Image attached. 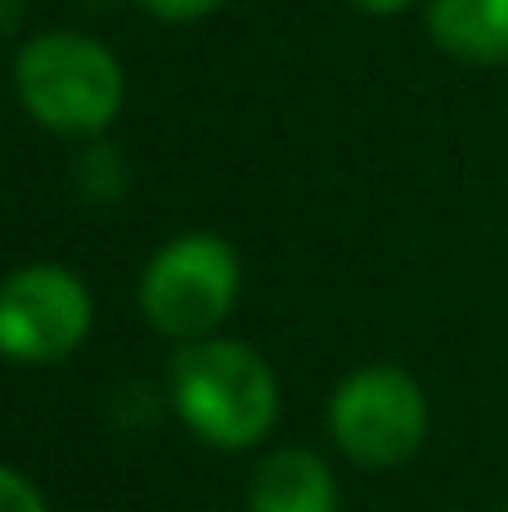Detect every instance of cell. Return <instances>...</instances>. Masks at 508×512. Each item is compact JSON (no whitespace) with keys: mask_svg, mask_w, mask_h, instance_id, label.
I'll use <instances>...</instances> for the list:
<instances>
[{"mask_svg":"<svg viewBox=\"0 0 508 512\" xmlns=\"http://www.w3.org/2000/svg\"><path fill=\"white\" fill-rule=\"evenodd\" d=\"M171 400L180 418L221 450H248L275 427L279 382L252 346L198 337L171 360Z\"/></svg>","mask_w":508,"mask_h":512,"instance_id":"1","label":"cell"},{"mask_svg":"<svg viewBox=\"0 0 508 512\" xmlns=\"http://www.w3.org/2000/svg\"><path fill=\"white\" fill-rule=\"evenodd\" d=\"M18 99L41 126L63 135H95L117 117L126 95L122 63L77 32H45L18 54Z\"/></svg>","mask_w":508,"mask_h":512,"instance_id":"2","label":"cell"},{"mask_svg":"<svg viewBox=\"0 0 508 512\" xmlns=\"http://www.w3.org/2000/svg\"><path fill=\"white\" fill-rule=\"evenodd\" d=\"M239 297V256L216 234H185L153 252L140 279L149 324L180 342L207 337Z\"/></svg>","mask_w":508,"mask_h":512,"instance_id":"3","label":"cell"},{"mask_svg":"<svg viewBox=\"0 0 508 512\" xmlns=\"http://www.w3.org/2000/svg\"><path fill=\"white\" fill-rule=\"evenodd\" d=\"M329 432L347 459L365 468H396L414 459L428 436L423 387L396 364H369L333 391Z\"/></svg>","mask_w":508,"mask_h":512,"instance_id":"4","label":"cell"},{"mask_svg":"<svg viewBox=\"0 0 508 512\" xmlns=\"http://www.w3.org/2000/svg\"><path fill=\"white\" fill-rule=\"evenodd\" d=\"M86 283L63 265H27L0 283V355L50 364L72 355L90 333Z\"/></svg>","mask_w":508,"mask_h":512,"instance_id":"5","label":"cell"},{"mask_svg":"<svg viewBox=\"0 0 508 512\" xmlns=\"http://www.w3.org/2000/svg\"><path fill=\"white\" fill-rule=\"evenodd\" d=\"M248 512H338V486L311 450H275L248 486Z\"/></svg>","mask_w":508,"mask_h":512,"instance_id":"6","label":"cell"},{"mask_svg":"<svg viewBox=\"0 0 508 512\" xmlns=\"http://www.w3.org/2000/svg\"><path fill=\"white\" fill-rule=\"evenodd\" d=\"M437 45L468 63H508V0H432Z\"/></svg>","mask_w":508,"mask_h":512,"instance_id":"7","label":"cell"},{"mask_svg":"<svg viewBox=\"0 0 508 512\" xmlns=\"http://www.w3.org/2000/svg\"><path fill=\"white\" fill-rule=\"evenodd\" d=\"M77 176H81V194L95 198V203H108V198H117L126 189V162L113 144H95L81 158Z\"/></svg>","mask_w":508,"mask_h":512,"instance_id":"8","label":"cell"},{"mask_svg":"<svg viewBox=\"0 0 508 512\" xmlns=\"http://www.w3.org/2000/svg\"><path fill=\"white\" fill-rule=\"evenodd\" d=\"M0 512H45V499L14 468H0Z\"/></svg>","mask_w":508,"mask_h":512,"instance_id":"9","label":"cell"},{"mask_svg":"<svg viewBox=\"0 0 508 512\" xmlns=\"http://www.w3.org/2000/svg\"><path fill=\"white\" fill-rule=\"evenodd\" d=\"M144 5H149L158 18H167V23H194V18L212 14L221 0H144Z\"/></svg>","mask_w":508,"mask_h":512,"instance_id":"10","label":"cell"},{"mask_svg":"<svg viewBox=\"0 0 508 512\" xmlns=\"http://www.w3.org/2000/svg\"><path fill=\"white\" fill-rule=\"evenodd\" d=\"M23 9H27V0H0V41L23 23Z\"/></svg>","mask_w":508,"mask_h":512,"instance_id":"11","label":"cell"},{"mask_svg":"<svg viewBox=\"0 0 508 512\" xmlns=\"http://www.w3.org/2000/svg\"><path fill=\"white\" fill-rule=\"evenodd\" d=\"M356 9H365V14H401L405 5H414V0H351Z\"/></svg>","mask_w":508,"mask_h":512,"instance_id":"12","label":"cell"}]
</instances>
